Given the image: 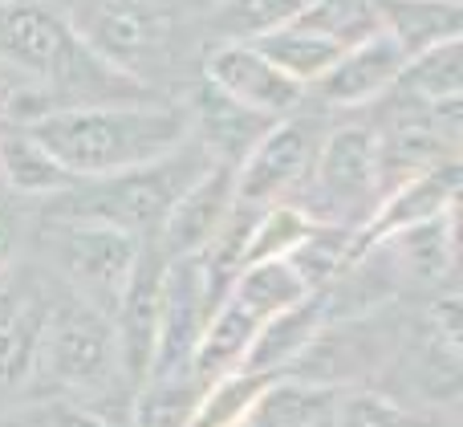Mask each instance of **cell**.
I'll use <instances>...</instances> for the list:
<instances>
[{
  "label": "cell",
  "instance_id": "cell-1",
  "mask_svg": "<svg viewBox=\"0 0 463 427\" xmlns=\"http://www.w3.org/2000/svg\"><path fill=\"white\" fill-rule=\"evenodd\" d=\"M24 127L78 184L159 163L192 138L184 102L73 106V110L37 114Z\"/></svg>",
  "mask_w": 463,
  "mask_h": 427
},
{
  "label": "cell",
  "instance_id": "cell-2",
  "mask_svg": "<svg viewBox=\"0 0 463 427\" xmlns=\"http://www.w3.org/2000/svg\"><path fill=\"white\" fill-rule=\"evenodd\" d=\"M212 167V155L200 143L187 138L167 159L146 163V167L122 171L106 179H81L70 192L41 204V220H86L106 224L135 241H155L175 200Z\"/></svg>",
  "mask_w": 463,
  "mask_h": 427
},
{
  "label": "cell",
  "instance_id": "cell-3",
  "mask_svg": "<svg viewBox=\"0 0 463 427\" xmlns=\"http://www.w3.org/2000/svg\"><path fill=\"white\" fill-rule=\"evenodd\" d=\"M33 375L61 395H102L110 387H127L110 314L78 293L53 301L41 314Z\"/></svg>",
  "mask_w": 463,
  "mask_h": 427
},
{
  "label": "cell",
  "instance_id": "cell-4",
  "mask_svg": "<svg viewBox=\"0 0 463 427\" xmlns=\"http://www.w3.org/2000/svg\"><path fill=\"white\" fill-rule=\"evenodd\" d=\"M297 208L317 224H337L358 232L378 208V167H374V130L337 127L326 130L313 159L309 184L297 195Z\"/></svg>",
  "mask_w": 463,
  "mask_h": 427
},
{
  "label": "cell",
  "instance_id": "cell-5",
  "mask_svg": "<svg viewBox=\"0 0 463 427\" xmlns=\"http://www.w3.org/2000/svg\"><path fill=\"white\" fill-rule=\"evenodd\" d=\"M37 241L41 257L57 269V277L106 314L114 309L143 249V241L135 236L106 224H86V220H41Z\"/></svg>",
  "mask_w": 463,
  "mask_h": 427
},
{
  "label": "cell",
  "instance_id": "cell-6",
  "mask_svg": "<svg viewBox=\"0 0 463 427\" xmlns=\"http://www.w3.org/2000/svg\"><path fill=\"white\" fill-rule=\"evenodd\" d=\"M81 37L122 73L146 81V73L175 49V0H94L81 21Z\"/></svg>",
  "mask_w": 463,
  "mask_h": 427
},
{
  "label": "cell",
  "instance_id": "cell-7",
  "mask_svg": "<svg viewBox=\"0 0 463 427\" xmlns=\"http://www.w3.org/2000/svg\"><path fill=\"white\" fill-rule=\"evenodd\" d=\"M326 138V130L317 127V119H277L264 138L244 155V163L236 167V204L240 208H272V204H297V195L309 184L317 147Z\"/></svg>",
  "mask_w": 463,
  "mask_h": 427
},
{
  "label": "cell",
  "instance_id": "cell-8",
  "mask_svg": "<svg viewBox=\"0 0 463 427\" xmlns=\"http://www.w3.org/2000/svg\"><path fill=\"white\" fill-rule=\"evenodd\" d=\"M459 102L407 110L386 130H374V167H378V200L399 192L402 184L443 171L459 163Z\"/></svg>",
  "mask_w": 463,
  "mask_h": 427
},
{
  "label": "cell",
  "instance_id": "cell-9",
  "mask_svg": "<svg viewBox=\"0 0 463 427\" xmlns=\"http://www.w3.org/2000/svg\"><path fill=\"white\" fill-rule=\"evenodd\" d=\"M228 301V289H220L208 273H203L200 257L167 261L159 293V334H155V355L151 375L146 379H167V375H184L192 363V350L200 334L208 330L212 314Z\"/></svg>",
  "mask_w": 463,
  "mask_h": 427
},
{
  "label": "cell",
  "instance_id": "cell-10",
  "mask_svg": "<svg viewBox=\"0 0 463 427\" xmlns=\"http://www.w3.org/2000/svg\"><path fill=\"white\" fill-rule=\"evenodd\" d=\"M163 273H167V257L159 252V244H155V241H143L135 269H130L127 285H122L118 301H114V309H110L114 342H118L122 383H127L130 391L143 387L146 375H151L155 334H159Z\"/></svg>",
  "mask_w": 463,
  "mask_h": 427
},
{
  "label": "cell",
  "instance_id": "cell-11",
  "mask_svg": "<svg viewBox=\"0 0 463 427\" xmlns=\"http://www.w3.org/2000/svg\"><path fill=\"white\" fill-rule=\"evenodd\" d=\"M78 41L70 24L45 0H0V65L16 78L37 81V94L49 86L57 65Z\"/></svg>",
  "mask_w": 463,
  "mask_h": 427
},
{
  "label": "cell",
  "instance_id": "cell-12",
  "mask_svg": "<svg viewBox=\"0 0 463 427\" xmlns=\"http://www.w3.org/2000/svg\"><path fill=\"white\" fill-rule=\"evenodd\" d=\"M232 212H236V167L212 163L175 200L163 228L155 232V244H159V252L167 261L195 257V252H203L216 241V232L232 220Z\"/></svg>",
  "mask_w": 463,
  "mask_h": 427
},
{
  "label": "cell",
  "instance_id": "cell-13",
  "mask_svg": "<svg viewBox=\"0 0 463 427\" xmlns=\"http://www.w3.org/2000/svg\"><path fill=\"white\" fill-rule=\"evenodd\" d=\"M203 81H212L232 102L248 106V110L264 114L272 122L288 119L305 102V86L285 78L269 57H260L252 45H240V41H224V45L212 49Z\"/></svg>",
  "mask_w": 463,
  "mask_h": 427
},
{
  "label": "cell",
  "instance_id": "cell-14",
  "mask_svg": "<svg viewBox=\"0 0 463 427\" xmlns=\"http://www.w3.org/2000/svg\"><path fill=\"white\" fill-rule=\"evenodd\" d=\"M184 110H187V127H192V143H200L203 151L212 155V163H224V167H240L244 155L252 151L264 138V130L272 127V119L232 102L212 81L192 90Z\"/></svg>",
  "mask_w": 463,
  "mask_h": 427
},
{
  "label": "cell",
  "instance_id": "cell-15",
  "mask_svg": "<svg viewBox=\"0 0 463 427\" xmlns=\"http://www.w3.org/2000/svg\"><path fill=\"white\" fill-rule=\"evenodd\" d=\"M402 65H407V53L378 29V33H370V37L354 41L350 49H342V57H337V62L321 73V81H313V86H317V94L326 98L329 106H366V102H374V98L391 94Z\"/></svg>",
  "mask_w": 463,
  "mask_h": 427
},
{
  "label": "cell",
  "instance_id": "cell-16",
  "mask_svg": "<svg viewBox=\"0 0 463 427\" xmlns=\"http://www.w3.org/2000/svg\"><path fill=\"white\" fill-rule=\"evenodd\" d=\"M456 204H459V163L431 171V176L415 179V184H402L399 192L383 195L378 208L370 212V220L358 228V252L374 249V244L391 241V236L407 232V228L431 224V220L456 212Z\"/></svg>",
  "mask_w": 463,
  "mask_h": 427
},
{
  "label": "cell",
  "instance_id": "cell-17",
  "mask_svg": "<svg viewBox=\"0 0 463 427\" xmlns=\"http://www.w3.org/2000/svg\"><path fill=\"white\" fill-rule=\"evenodd\" d=\"M326 322L329 318H326V301H321V293H313V298H305L301 306H293V309H285V314L260 322L240 371L288 375V366L301 363V358L309 355L313 342L321 338Z\"/></svg>",
  "mask_w": 463,
  "mask_h": 427
},
{
  "label": "cell",
  "instance_id": "cell-18",
  "mask_svg": "<svg viewBox=\"0 0 463 427\" xmlns=\"http://www.w3.org/2000/svg\"><path fill=\"white\" fill-rule=\"evenodd\" d=\"M370 13H374L378 29L407 57L459 41L463 33L459 0H370Z\"/></svg>",
  "mask_w": 463,
  "mask_h": 427
},
{
  "label": "cell",
  "instance_id": "cell-19",
  "mask_svg": "<svg viewBox=\"0 0 463 427\" xmlns=\"http://www.w3.org/2000/svg\"><path fill=\"white\" fill-rule=\"evenodd\" d=\"M0 184L13 195L45 204L70 192L78 179L45 151V143L24 122H8V127H0Z\"/></svg>",
  "mask_w": 463,
  "mask_h": 427
},
{
  "label": "cell",
  "instance_id": "cell-20",
  "mask_svg": "<svg viewBox=\"0 0 463 427\" xmlns=\"http://www.w3.org/2000/svg\"><path fill=\"white\" fill-rule=\"evenodd\" d=\"M459 94H463V45L459 41H448V45H435L427 53L407 57L402 73L391 86V98L402 102V114L443 106V102H459Z\"/></svg>",
  "mask_w": 463,
  "mask_h": 427
},
{
  "label": "cell",
  "instance_id": "cell-21",
  "mask_svg": "<svg viewBox=\"0 0 463 427\" xmlns=\"http://www.w3.org/2000/svg\"><path fill=\"white\" fill-rule=\"evenodd\" d=\"M337 395H342V391L329 387V383L277 375L240 427H317L329 420Z\"/></svg>",
  "mask_w": 463,
  "mask_h": 427
},
{
  "label": "cell",
  "instance_id": "cell-22",
  "mask_svg": "<svg viewBox=\"0 0 463 427\" xmlns=\"http://www.w3.org/2000/svg\"><path fill=\"white\" fill-rule=\"evenodd\" d=\"M256 318L244 314V309L236 306V301H224V306L212 314L208 330L200 334V342H195L192 350V363H187V371H192V379H200L203 387L216 379H224V375L240 371L244 366V355L248 346H252V334H256Z\"/></svg>",
  "mask_w": 463,
  "mask_h": 427
},
{
  "label": "cell",
  "instance_id": "cell-23",
  "mask_svg": "<svg viewBox=\"0 0 463 427\" xmlns=\"http://www.w3.org/2000/svg\"><path fill=\"white\" fill-rule=\"evenodd\" d=\"M378 249H386L391 265L399 269V277H415V281H439L456 265V212L431 220V224L407 228V232L383 241Z\"/></svg>",
  "mask_w": 463,
  "mask_h": 427
},
{
  "label": "cell",
  "instance_id": "cell-24",
  "mask_svg": "<svg viewBox=\"0 0 463 427\" xmlns=\"http://www.w3.org/2000/svg\"><path fill=\"white\" fill-rule=\"evenodd\" d=\"M228 298L244 314H252L256 322H269V318L285 314V309L301 306L305 298H313V289L301 281V273L288 261H256V265H244L236 273Z\"/></svg>",
  "mask_w": 463,
  "mask_h": 427
},
{
  "label": "cell",
  "instance_id": "cell-25",
  "mask_svg": "<svg viewBox=\"0 0 463 427\" xmlns=\"http://www.w3.org/2000/svg\"><path fill=\"white\" fill-rule=\"evenodd\" d=\"M45 309L21 289L0 285V387L33 379V358H37V334Z\"/></svg>",
  "mask_w": 463,
  "mask_h": 427
},
{
  "label": "cell",
  "instance_id": "cell-26",
  "mask_svg": "<svg viewBox=\"0 0 463 427\" xmlns=\"http://www.w3.org/2000/svg\"><path fill=\"white\" fill-rule=\"evenodd\" d=\"M252 49L260 57H269V62L277 65L285 78H293L297 86H313V81H321V73L342 57L345 45H337V41L326 37V33H313V29H305V24L293 21V24H285V29L269 33V37L252 41Z\"/></svg>",
  "mask_w": 463,
  "mask_h": 427
},
{
  "label": "cell",
  "instance_id": "cell-27",
  "mask_svg": "<svg viewBox=\"0 0 463 427\" xmlns=\"http://www.w3.org/2000/svg\"><path fill=\"white\" fill-rule=\"evenodd\" d=\"M203 383L192 379V371L167 375V379H146L135 387L127 415L130 427H192L195 407H200Z\"/></svg>",
  "mask_w": 463,
  "mask_h": 427
},
{
  "label": "cell",
  "instance_id": "cell-28",
  "mask_svg": "<svg viewBox=\"0 0 463 427\" xmlns=\"http://www.w3.org/2000/svg\"><path fill=\"white\" fill-rule=\"evenodd\" d=\"M309 228H313V220L297 204H272V208L252 212L240 261L244 265H256V261H288L297 252V244L309 236Z\"/></svg>",
  "mask_w": 463,
  "mask_h": 427
},
{
  "label": "cell",
  "instance_id": "cell-29",
  "mask_svg": "<svg viewBox=\"0 0 463 427\" xmlns=\"http://www.w3.org/2000/svg\"><path fill=\"white\" fill-rule=\"evenodd\" d=\"M305 5H309V0H216V8H212V29L224 41L252 45V41L293 24L297 16L305 13Z\"/></svg>",
  "mask_w": 463,
  "mask_h": 427
},
{
  "label": "cell",
  "instance_id": "cell-30",
  "mask_svg": "<svg viewBox=\"0 0 463 427\" xmlns=\"http://www.w3.org/2000/svg\"><path fill=\"white\" fill-rule=\"evenodd\" d=\"M272 379H277V375L232 371V375H224V379L208 383L203 395H200V407H195L192 427H240Z\"/></svg>",
  "mask_w": 463,
  "mask_h": 427
},
{
  "label": "cell",
  "instance_id": "cell-31",
  "mask_svg": "<svg viewBox=\"0 0 463 427\" xmlns=\"http://www.w3.org/2000/svg\"><path fill=\"white\" fill-rule=\"evenodd\" d=\"M329 427H427L415 412L383 391H342L329 412Z\"/></svg>",
  "mask_w": 463,
  "mask_h": 427
},
{
  "label": "cell",
  "instance_id": "cell-32",
  "mask_svg": "<svg viewBox=\"0 0 463 427\" xmlns=\"http://www.w3.org/2000/svg\"><path fill=\"white\" fill-rule=\"evenodd\" d=\"M0 427H118V423L102 420L98 412L70 403V399H41V403H29L21 412H8Z\"/></svg>",
  "mask_w": 463,
  "mask_h": 427
},
{
  "label": "cell",
  "instance_id": "cell-33",
  "mask_svg": "<svg viewBox=\"0 0 463 427\" xmlns=\"http://www.w3.org/2000/svg\"><path fill=\"white\" fill-rule=\"evenodd\" d=\"M16 252H21V212L0 200V285H5V273L13 269Z\"/></svg>",
  "mask_w": 463,
  "mask_h": 427
},
{
  "label": "cell",
  "instance_id": "cell-34",
  "mask_svg": "<svg viewBox=\"0 0 463 427\" xmlns=\"http://www.w3.org/2000/svg\"><path fill=\"white\" fill-rule=\"evenodd\" d=\"M8 78H13V73L0 65V102H5V106H8V98H13V90H8Z\"/></svg>",
  "mask_w": 463,
  "mask_h": 427
},
{
  "label": "cell",
  "instance_id": "cell-35",
  "mask_svg": "<svg viewBox=\"0 0 463 427\" xmlns=\"http://www.w3.org/2000/svg\"><path fill=\"white\" fill-rule=\"evenodd\" d=\"M317 427H329V420H326V423H317Z\"/></svg>",
  "mask_w": 463,
  "mask_h": 427
}]
</instances>
